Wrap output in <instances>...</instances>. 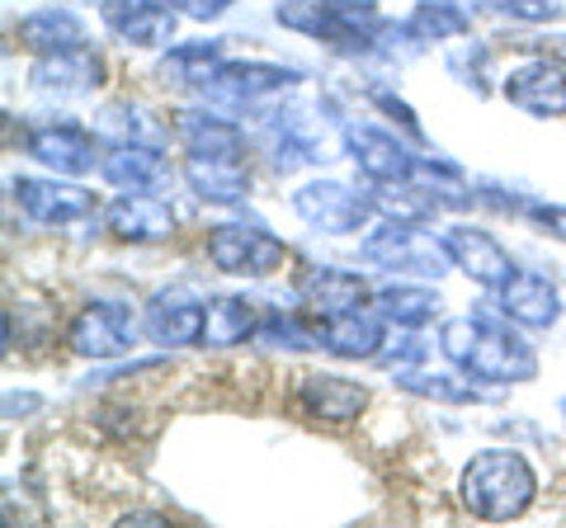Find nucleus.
I'll return each mask as SVG.
<instances>
[{
    "label": "nucleus",
    "mask_w": 566,
    "mask_h": 528,
    "mask_svg": "<svg viewBox=\"0 0 566 528\" xmlns=\"http://www.w3.org/2000/svg\"><path fill=\"white\" fill-rule=\"evenodd\" d=\"M364 401H368L364 387H354V382H345V378H312V382L303 387V406H307L312 415H326V420H349V415H359Z\"/></svg>",
    "instance_id": "9d476101"
},
{
    "label": "nucleus",
    "mask_w": 566,
    "mask_h": 528,
    "mask_svg": "<svg viewBox=\"0 0 566 528\" xmlns=\"http://www.w3.org/2000/svg\"><path fill=\"white\" fill-rule=\"evenodd\" d=\"M109 226L133 241H161V236H170L175 218H170V208L156 199H123L118 208H109Z\"/></svg>",
    "instance_id": "6e6552de"
},
{
    "label": "nucleus",
    "mask_w": 566,
    "mask_h": 528,
    "mask_svg": "<svg viewBox=\"0 0 566 528\" xmlns=\"http://www.w3.org/2000/svg\"><path fill=\"white\" fill-rule=\"evenodd\" d=\"M166 6L193 14V20H218V14H222V10H232L237 0H166Z\"/></svg>",
    "instance_id": "dca6fc26"
},
{
    "label": "nucleus",
    "mask_w": 566,
    "mask_h": 528,
    "mask_svg": "<svg viewBox=\"0 0 566 528\" xmlns=\"http://www.w3.org/2000/svg\"><path fill=\"white\" fill-rule=\"evenodd\" d=\"M20 39L39 52H62V47H81V20L66 10H39L20 20Z\"/></svg>",
    "instance_id": "9b49d317"
},
{
    "label": "nucleus",
    "mask_w": 566,
    "mask_h": 528,
    "mask_svg": "<svg viewBox=\"0 0 566 528\" xmlns=\"http://www.w3.org/2000/svg\"><path fill=\"white\" fill-rule=\"evenodd\" d=\"M491 6L505 14H520V20H557L562 14L557 0H491Z\"/></svg>",
    "instance_id": "2eb2a0df"
},
{
    "label": "nucleus",
    "mask_w": 566,
    "mask_h": 528,
    "mask_svg": "<svg viewBox=\"0 0 566 528\" xmlns=\"http://www.w3.org/2000/svg\"><path fill=\"white\" fill-rule=\"evenodd\" d=\"M71 336H76L71 345H76L81 355H118V349H128V340H133V316L114 303H99L95 311L81 316Z\"/></svg>",
    "instance_id": "20e7f679"
},
{
    "label": "nucleus",
    "mask_w": 566,
    "mask_h": 528,
    "mask_svg": "<svg viewBox=\"0 0 566 528\" xmlns=\"http://www.w3.org/2000/svg\"><path fill=\"white\" fill-rule=\"evenodd\" d=\"M255 311L241 303V297H218L212 307H203V340L212 345H232L241 336H251Z\"/></svg>",
    "instance_id": "f8f14e48"
},
{
    "label": "nucleus",
    "mask_w": 566,
    "mask_h": 528,
    "mask_svg": "<svg viewBox=\"0 0 566 528\" xmlns=\"http://www.w3.org/2000/svg\"><path fill=\"white\" fill-rule=\"evenodd\" d=\"M39 85H57V91H91V85H99V57L95 52H85V43L48 52Z\"/></svg>",
    "instance_id": "1a4fd4ad"
},
{
    "label": "nucleus",
    "mask_w": 566,
    "mask_h": 528,
    "mask_svg": "<svg viewBox=\"0 0 566 528\" xmlns=\"http://www.w3.org/2000/svg\"><path fill=\"white\" fill-rule=\"evenodd\" d=\"M449 245H453L458 264H463L472 278H482V284H505V278L515 274V270H510V260H505V251L486 232H468V226H463V232L449 236Z\"/></svg>",
    "instance_id": "0eeeda50"
},
{
    "label": "nucleus",
    "mask_w": 566,
    "mask_h": 528,
    "mask_svg": "<svg viewBox=\"0 0 566 528\" xmlns=\"http://www.w3.org/2000/svg\"><path fill=\"white\" fill-rule=\"evenodd\" d=\"M505 311L524 326H547L557 316V293L538 274H510L505 278Z\"/></svg>",
    "instance_id": "423d86ee"
},
{
    "label": "nucleus",
    "mask_w": 566,
    "mask_h": 528,
    "mask_svg": "<svg viewBox=\"0 0 566 528\" xmlns=\"http://www.w3.org/2000/svg\"><path fill=\"white\" fill-rule=\"evenodd\" d=\"M416 24L434 29V39H449V33H463V10L453 6V0H424V6L416 10Z\"/></svg>",
    "instance_id": "4468645a"
},
{
    "label": "nucleus",
    "mask_w": 566,
    "mask_h": 528,
    "mask_svg": "<svg viewBox=\"0 0 566 528\" xmlns=\"http://www.w3.org/2000/svg\"><path fill=\"white\" fill-rule=\"evenodd\" d=\"M538 226H543V232H553V236H562L566 241V208H538Z\"/></svg>",
    "instance_id": "f3484780"
},
{
    "label": "nucleus",
    "mask_w": 566,
    "mask_h": 528,
    "mask_svg": "<svg viewBox=\"0 0 566 528\" xmlns=\"http://www.w3.org/2000/svg\"><path fill=\"white\" fill-rule=\"evenodd\" d=\"M212 260L227 274H270L283 260V245L270 241L264 232H245V226H218L212 232Z\"/></svg>",
    "instance_id": "f03ea898"
},
{
    "label": "nucleus",
    "mask_w": 566,
    "mask_h": 528,
    "mask_svg": "<svg viewBox=\"0 0 566 528\" xmlns=\"http://www.w3.org/2000/svg\"><path fill=\"white\" fill-rule=\"evenodd\" d=\"M81 142H91L85 133H71V128H48L33 137V156L48 166H57V170H85V166H95V151H71V147H81Z\"/></svg>",
    "instance_id": "ddd939ff"
},
{
    "label": "nucleus",
    "mask_w": 566,
    "mask_h": 528,
    "mask_svg": "<svg viewBox=\"0 0 566 528\" xmlns=\"http://www.w3.org/2000/svg\"><path fill=\"white\" fill-rule=\"evenodd\" d=\"M20 203L29 208L39 222H66V218H85L91 213V193L71 189V184H43V180H20Z\"/></svg>",
    "instance_id": "39448f33"
},
{
    "label": "nucleus",
    "mask_w": 566,
    "mask_h": 528,
    "mask_svg": "<svg viewBox=\"0 0 566 528\" xmlns=\"http://www.w3.org/2000/svg\"><path fill=\"white\" fill-rule=\"evenodd\" d=\"M463 496L476 515H486V519L520 515L528 496H534V472H528L515 453H486L468 467Z\"/></svg>",
    "instance_id": "f257e3e1"
},
{
    "label": "nucleus",
    "mask_w": 566,
    "mask_h": 528,
    "mask_svg": "<svg viewBox=\"0 0 566 528\" xmlns=\"http://www.w3.org/2000/svg\"><path fill=\"white\" fill-rule=\"evenodd\" d=\"M505 99H515L528 114H566V76L557 66H520L505 81Z\"/></svg>",
    "instance_id": "7ed1b4c3"
}]
</instances>
